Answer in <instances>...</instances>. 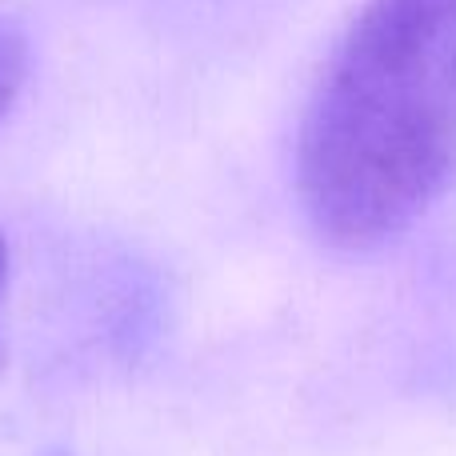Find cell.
<instances>
[{"label":"cell","mask_w":456,"mask_h":456,"mask_svg":"<svg viewBox=\"0 0 456 456\" xmlns=\"http://www.w3.org/2000/svg\"><path fill=\"white\" fill-rule=\"evenodd\" d=\"M456 176V0H369L297 141V192L340 248L401 236Z\"/></svg>","instance_id":"obj_1"},{"label":"cell","mask_w":456,"mask_h":456,"mask_svg":"<svg viewBox=\"0 0 456 456\" xmlns=\"http://www.w3.org/2000/svg\"><path fill=\"white\" fill-rule=\"evenodd\" d=\"M45 456H69V452H45Z\"/></svg>","instance_id":"obj_4"},{"label":"cell","mask_w":456,"mask_h":456,"mask_svg":"<svg viewBox=\"0 0 456 456\" xmlns=\"http://www.w3.org/2000/svg\"><path fill=\"white\" fill-rule=\"evenodd\" d=\"M4 273H8V252H4V240H0V289H4Z\"/></svg>","instance_id":"obj_3"},{"label":"cell","mask_w":456,"mask_h":456,"mask_svg":"<svg viewBox=\"0 0 456 456\" xmlns=\"http://www.w3.org/2000/svg\"><path fill=\"white\" fill-rule=\"evenodd\" d=\"M24 77H28V40L12 20H0V117L12 109Z\"/></svg>","instance_id":"obj_2"}]
</instances>
